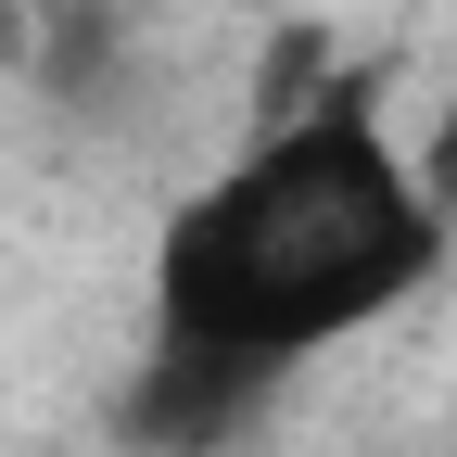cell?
<instances>
[{
	"label": "cell",
	"mask_w": 457,
	"mask_h": 457,
	"mask_svg": "<svg viewBox=\"0 0 457 457\" xmlns=\"http://www.w3.org/2000/svg\"><path fill=\"white\" fill-rule=\"evenodd\" d=\"M445 267V204L394 140L369 77H318L254 114V140L191 179L153 228V394L216 420L242 394L343 356Z\"/></svg>",
	"instance_id": "6da1fadb"
},
{
	"label": "cell",
	"mask_w": 457,
	"mask_h": 457,
	"mask_svg": "<svg viewBox=\"0 0 457 457\" xmlns=\"http://www.w3.org/2000/svg\"><path fill=\"white\" fill-rule=\"evenodd\" d=\"M0 26H13V0H0Z\"/></svg>",
	"instance_id": "7a4b0ae2"
}]
</instances>
